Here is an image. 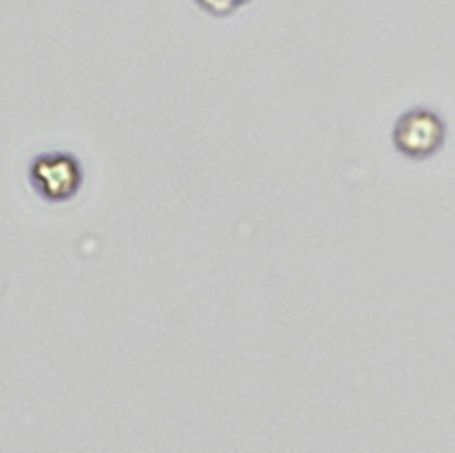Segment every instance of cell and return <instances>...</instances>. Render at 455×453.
Wrapping results in <instances>:
<instances>
[{"mask_svg": "<svg viewBox=\"0 0 455 453\" xmlns=\"http://www.w3.org/2000/svg\"><path fill=\"white\" fill-rule=\"evenodd\" d=\"M203 12L212 13V16H231V13L238 12L240 7L249 4L251 0H194Z\"/></svg>", "mask_w": 455, "mask_h": 453, "instance_id": "3", "label": "cell"}, {"mask_svg": "<svg viewBox=\"0 0 455 453\" xmlns=\"http://www.w3.org/2000/svg\"><path fill=\"white\" fill-rule=\"evenodd\" d=\"M29 183L42 201L67 203L82 189L84 170L68 152H46L31 161Z\"/></svg>", "mask_w": 455, "mask_h": 453, "instance_id": "2", "label": "cell"}, {"mask_svg": "<svg viewBox=\"0 0 455 453\" xmlns=\"http://www.w3.org/2000/svg\"><path fill=\"white\" fill-rule=\"evenodd\" d=\"M447 137V126L443 117L425 106L405 110L396 119L392 131V141L398 155L410 161H425L443 147Z\"/></svg>", "mask_w": 455, "mask_h": 453, "instance_id": "1", "label": "cell"}]
</instances>
